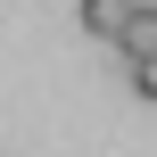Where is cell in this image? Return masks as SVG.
Wrapping results in <instances>:
<instances>
[{"mask_svg":"<svg viewBox=\"0 0 157 157\" xmlns=\"http://www.w3.org/2000/svg\"><path fill=\"white\" fill-rule=\"evenodd\" d=\"M132 8H141V0H83V33H99V41H116Z\"/></svg>","mask_w":157,"mask_h":157,"instance_id":"1","label":"cell"},{"mask_svg":"<svg viewBox=\"0 0 157 157\" xmlns=\"http://www.w3.org/2000/svg\"><path fill=\"white\" fill-rule=\"evenodd\" d=\"M116 41H124V58H149V50H157V8H132Z\"/></svg>","mask_w":157,"mask_h":157,"instance_id":"2","label":"cell"},{"mask_svg":"<svg viewBox=\"0 0 157 157\" xmlns=\"http://www.w3.org/2000/svg\"><path fill=\"white\" fill-rule=\"evenodd\" d=\"M132 99H157V50H149V58H132Z\"/></svg>","mask_w":157,"mask_h":157,"instance_id":"3","label":"cell"}]
</instances>
